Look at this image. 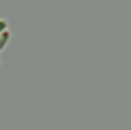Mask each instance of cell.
I'll return each mask as SVG.
<instances>
[{
  "label": "cell",
  "mask_w": 131,
  "mask_h": 130,
  "mask_svg": "<svg viewBox=\"0 0 131 130\" xmlns=\"http://www.w3.org/2000/svg\"><path fill=\"white\" fill-rule=\"evenodd\" d=\"M14 43V26L10 16L0 14V65L1 57L11 48Z\"/></svg>",
  "instance_id": "6da1fadb"
}]
</instances>
